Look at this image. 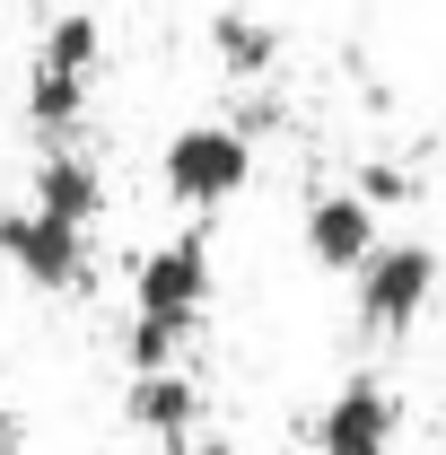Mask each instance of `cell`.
Segmentation results:
<instances>
[{
	"mask_svg": "<svg viewBox=\"0 0 446 455\" xmlns=\"http://www.w3.org/2000/svg\"><path fill=\"white\" fill-rule=\"evenodd\" d=\"M97 53H106L97 18H88V9H61L53 36H44V53H36V79H27V123H36L44 140H70V132H79V106H88Z\"/></svg>",
	"mask_w": 446,
	"mask_h": 455,
	"instance_id": "6da1fadb",
	"label": "cell"
},
{
	"mask_svg": "<svg viewBox=\"0 0 446 455\" xmlns=\"http://www.w3.org/2000/svg\"><path fill=\"white\" fill-rule=\"evenodd\" d=\"M158 175H167V193L184 211H219L254 184V140L236 123H184L167 140V158H158Z\"/></svg>",
	"mask_w": 446,
	"mask_h": 455,
	"instance_id": "7a4b0ae2",
	"label": "cell"
},
{
	"mask_svg": "<svg viewBox=\"0 0 446 455\" xmlns=\"http://www.w3.org/2000/svg\"><path fill=\"white\" fill-rule=\"evenodd\" d=\"M0 263L27 289H44V298H70V289H88V228L27 202V211L0 220Z\"/></svg>",
	"mask_w": 446,
	"mask_h": 455,
	"instance_id": "3957f363",
	"label": "cell"
},
{
	"mask_svg": "<svg viewBox=\"0 0 446 455\" xmlns=\"http://www.w3.org/2000/svg\"><path fill=\"white\" fill-rule=\"evenodd\" d=\"M211 281H219V272H211V245H202V228H184V236H167L158 254H140V272H131V315L202 333Z\"/></svg>",
	"mask_w": 446,
	"mask_h": 455,
	"instance_id": "277c9868",
	"label": "cell"
},
{
	"mask_svg": "<svg viewBox=\"0 0 446 455\" xmlns=\"http://www.w3.org/2000/svg\"><path fill=\"white\" fill-rule=\"evenodd\" d=\"M350 281H359V324L368 333H411L438 298V254L420 236H402V245H377Z\"/></svg>",
	"mask_w": 446,
	"mask_h": 455,
	"instance_id": "5b68a950",
	"label": "cell"
},
{
	"mask_svg": "<svg viewBox=\"0 0 446 455\" xmlns=\"http://www.w3.org/2000/svg\"><path fill=\"white\" fill-rule=\"evenodd\" d=\"M402 411H394V386L386 377H350L324 411H315V455H386Z\"/></svg>",
	"mask_w": 446,
	"mask_h": 455,
	"instance_id": "8992f818",
	"label": "cell"
},
{
	"mask_svg": "<svg viewBox=\"0 0 446 455\" xmlns=\"http://www.w3.org/2000/svg\"><path fill=\"white\" fill-rule=\"evenodd\" d=\"M123 411H131V429H149L167 455H184L193 429H202V386H193V368H131Z\"/></svg>",
	"mask_w": 446,
	"mask_h": 455,
	"instance_id": "52a82bcc",
	"label": "cell"
},
{
	"mask_svg": "<svg viewBox=\"0 0 446 455\" xmlns=\"http://www.w3.org/2000/svg\"><path fill=\"white\" fill-rule=\"evenodd\" d=\"M377 245H386V236H377V202H368V193H315V202H307V254H315L324 272H359Z\"/></svg>",
	"mask_w": 446,
	"mask_h": 455,
	"instance_id": "ba28073f",
	"label": "cell"
},
{
	"mask_svg": "<svg viewBox=\"0 0 446 455\" xmlns=\"http://www.w3.org/2000/svg\"><path fill=\"white\" fill-rule=\"evenodd\" d=\"M36 202L61 211V220H79V228H97V211H106V175H97V158H79L70 140H53V158L36 167Z\"/></svg>",
	"mask_w": 446,
	"mask_h": 455,
	"instance_id": "9c48e42d",
	"label": "cell"
},
{
	"mask_svg": "<svg viewBox=\"0 0 446 455\" xmlns=\"http://www.w3.org/2000/svg\"><path fill=\"white\" fill-rule=\"evenodd\" d=\"M211 53H219L227 79H272V61H280V36L254 18V9H219L211 18Z\"/></svg>",
	"mask_w": 446,
	"mask_h": 455,
	"instance_id": "30bf717a",
	"label": "cell"
},
{
	"mask_svg": "<svg viewBox=\"0 0 446 455\" xmlns=\"http://www.w3.org/2000/svg\"><path fill=\"white\" fill-rule=\"evenodd\" d=\"M359 193H368L377 211H394V202H411V175H402V167H368V184H359Z\"/></svg>",
	"mask_w": 446,
	"mask_h": 455,
	"instance_id": "8fae6325",
	"label": "cell"
}]
</instances>
